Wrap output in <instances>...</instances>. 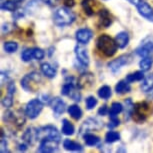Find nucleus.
I'll return each mask as SVG.
<instances>
[{
  "instance_id": "nucleus-1",
  "label": "nucleus",
  "mask_w": 153,
  "mask_h": 153,
  "mask_svg": "<svg viewBox=\"0 0 153 153\" xmlns=\"http://www.w3.org/2000/svg\"><path fill=\"white\" fill-rule=\"evenodd\" d=\"M96 45L98 50L107 57L113 56L116 53L118 48L116 40H114L110 36L106 35V34H102L101 36L98 37Z\"/></svg>"
},
{
  "instance_id": "nucleus-2",
  "label": "nucleus",
  "mask_w": 153,
  "mask_h": 153,
  "mask_svg": "<svg viewBox=\"0 0 153 153\" xmlns=\"http://www.w3.org/2000/svg\"><path fill=\"white\" fill-rule=\"evenodd\" d=\"M75 20V14L66 7H60L55 10L53 14V22L54 24L59 27L68 26L72 24Z\"/></svg>"
},
{
  "instance_id": "nucleus-3",
  "label": "nucleus",
  "mask_w": 153,
  "mask_h": 153,
  "mask_svg": "<svg viewBox=\"0 0 153 153\" xmlns=\"http://www.w3.org/2000/svg\"><path fill=\"white\" fill-rule=\"evenodd\" d=\"M153 112V106L151 103L143 101V102H138L134 104L133 113L132 117L137 123L144 122L149 116H151Z\"/></svg>"
},
{
  "instance_id": "nucleus-4",
  "label": "nucleus",
  "mask_w": 153,
  "mask_h": 153,
  "mask_svg": "<svg viewBox=\"0 0 153 153\" xmlns=\"http://www.w3.org/2000/svg\"><path fill=\"white\" fill-rule=\"evenodd\" d=\"M41 76L38 72H30L21 79V87L27 92H35L41 83Z\"/></svg>"
},
{
  "instance_id": "nucleus-5",
  "label": "nucleus",
  "mask_w": 153,
  "mask_h": 153,
  "mask_svg": "<svg viewBox=\"0 0 153 153\" xmlns=\"http://www.w3.org/2000/svg\"><path fill=\"white\" fill-rule=\"evenodd\" d=\"M36 135L37 140H42L44 138H49V139H53L60 142L61 140V135H60L58 129L55 126L52 125H46L40 128L36 129Z\"/></svg>"
},
{
  "instance_id": "nucleus-6",
  "label": "nucleus",
  "mask_w": 153,
  "mask_h": 153,
  "mask_svg": "<svg viewBox=\"0 0 153 153\" xmlns=\"http://www.w3.org/2000/svg\"><path fill=\"white\" fill-rule=\"evenodd\" d=\"M43 109V102L40 99H32L25 106V115L29 119H35Z\"/></svg>"
},
{
  "instance_id": "nucleus-7",
  "label": "nucleus",
  "mask_w": 153,
  "mask_h": 153,
  "mask_svg": "<svg viewBox=\"0 0 153 153\" xmlns=\"http://www.w3.org/2000/svg\"><path fill=\"white\" fill-rule=\"evenodd\" d=\"M103 127V123L97 118H88L82 123L79 129V134L84 135L91 131H98Z\"/></svg>"
},
{
  "instance_id": "nucleus-8",
  "label": "nucleus",
  "mask_w": 153,
  "mask_h": 153,
  "mask_svg": "<svg viewBox=\"0 0 153 153\" xmlns=\"http://www.w3.org/2000/svg\"><path fill=\"white\" fill-rule=\"evenodd\" d=\"M152 52H153V35H148L141 41L140 45L135 50V53L140 57H147Z\"/></svg>"
},
{
  "instance_id": "nucleus-9",
  "label": "nucleus",
  "mask_w": 153,
  "mask_h": 153,
  "mask_svg": "<svg viewBox=\"0 0 153 153\" xmlns=\"http://www.w3.org/2000/svg\"><path fill=\"white\" fill-rule=\"evenodd\" d=\"M44 56H45V52L43 49L38 48V47H34V48L25 49L21 54V59L24 62H29L33 59L41 60L44 58Z\"/></svg>"
},
{
  "instance_id": "nucleus-10",
  "label": "nucleus",
  "mask_w": 153,
  "mask_h": 153,
  "mask_svg": "<svg viewBox=\"0 0 153 153\" xmlns=\"http://www.w3.org/2000/svg\"><path fill=\"white\" fill-rule=\"evenodd\" d=\"M132 61V56L130 54H124V55L119 56L118 58L112 60L108 63V68L115 73V72L119 71L123 66L129 64Z\"/></svg>"
},
{
  "instance_id": "nucleus-11",
  "label": "nucleus",
  "mask_w": 153,
  "mask_h": 153,
  "mask_svg": "<svg viewBox=\"0 0 153 153\" xmlns=\"http://www.w3.org/2000/svg\"><path fill=\"white\" fill-rule=\"evenodd\" d=\"M59 148V142L53 139L49 138H44L40 140V145L37 151L43 152V153H49V152H56L58 151Z\"/></svg>"
},
{
  "instance_id": "nucleus-12",
  "label": "nucleus",
  "mask_w": 153,
  "mask_h": 153,
  "mask_svg": "<svg viewBox=\"0 0 153 153\" xmlns=\"http://www.w3.org/2000/svg\"><path fill=\"white\" fill-rule=\"evenodd\" d=\"M94 75L90 72L82 73L77 79V87L79 89H89L94 85Z\"/></svg>"
},
{
  "instance_id": "nucleus-13",
  "label": "nucleus",
  "mask_w": 153,
  "mask_h": 153,
  "mask_svg": "<svg viewBox=\"0 0 153 153\" xmlns=\"http://www.w3.org/2000/svg\"><path fill=\"white\" fill-rule=\"evenodd\" d=\"M136 8L138 10V13H139L141 16L144 17L145 19H147L148 21L153 22V9L148 3H146L145 1L140 0V1L136 4Z\"/></svg>"
},
{
  "instance_id": "nucleus-14",
  "label": "nucleus",
  "mask_w": 153,
  "mask_h": 153,
  "mask_svg": "<svg viewBox=\"0 0 153 153\" xmlns=\"http://www.w3.org/2000/svg\"><path fill=\"white\" fill-rule=\"evenodd\" d=\"M75 55H76V58L78 60V62L82 66L86 67V66L89 65V61H90V60H89L88 51L86 48L80 45L75 46Z\"/></svg>"
},
{
  "instance_id": "nucleus-15",
  "label": "nucleus",
  "mask_w": 153,
  "mask_h": 153,
  "mask_svg": "<svg viewBox=\"0 0 153 153\" xmlns=\"http://www.w3.org/2000/svg\"><path fill=\"white\" fill-rule=\"evenodd\" d=\"M92 36H93V32L89 28L78 29L75 33V38H76L77 42L81 43V44H87L91 40Z\"/></svg>"
},
{
  "instance_id": "nucleus-16",
  "label": "nucleus",
  "mask_w": 153,
  "mask_h": 153,
  "mask_svg": "<svg viewBox=\"0 0 153 153\" xmlns=\"http://www.w3.org/2000/svg\"><path fill=\"white\" fill-rule=\"evenodd\" d=\"M15 93V84L10 82L7 86V95L2 99V105L5 108H9L13 105V97Z\"/></svg>"
},
{
  "instance_id": "nucleus-17",
  "label": "nucleus",
  "mask_w": 153,
  "mask_h": 153,
  "mask_svg": "<svg viewBox=\"0 0 153 153\" xmlns=\"http://www.w3.org/2000/svg\"><path fill=\"white\" fill-rule=\"evenodd\" d=\"M50 106H51V108H52L53 112L56 114V116L62 114L63 112L65 111V108H66L65 102L62 99H60L59 97L52 98L50 101Z\"/></svg>"
},
{
  "instance_id": "nucleus-18",
  "label": "nucleus",
  "mask_w": 153,
  "mask_h": 153,
  "mask_svg": "<svg viewBox=\"0 0 153 153\" xmlns=\"http://www.w3.org/2000/svg\"><path fill=\"white\" fill-rule=\"evenodd\" d=\"M112 17L108 10L102 9L99 11V25L103 28H107L111 25Z\"/></svg>"
},
{
  "instance_id": "nucleus-19",
  "label": "nucleus",
  "mask_w": 153,
  "mask_h": 153,
  "mask_svg": "<svg viewBox=\"0 0 153 153\" xmlns=\"http://www.w3.org/2000/svg\"><path fill=\"white\" fill-rule=\"evenodd\" d=\"M37 139V135H36V129L29 127L26 129V131L23 133L22 135V141L24 143H26L27 145H31L34 143V141Z\"/></svg>"
},
{
  "instance_id": "nucleus-20",
  "label": "nucleus",
  "mask_w": 153,
  "mask_h": 153,
  "mask_svg": "<svg viewBox=\"0 0 153 153\" xmlns=\"http://www.w3.org/2000/svg\"><path fill=\"white\" fill-rule=\"evenodd\" d=\"M41 72L43 73L44 76H46L47 78H54L56 76V68L54 67L48 62H45V63H42L41 64Z\"/></svg>"
},
{
  "instance_id": "nucleus-21",
  "label": "nucleus",
  "mask_w": 153,
  "mask_h": 153,
  "mask_svg": "<svg viewBox=\"0 0 153 153\" xmlns=\"http://www.w3.org/2000/svg\"><path fill=\"white\" fill-rule=\"evenodd\" d=\"M115 40H116L118 47L123 49L125 48L129 43V35L126 31H121V32L117 33L115 36Z\"/></svg>"
},
{
  "instance_id": "nucleus-22",
  "label": "nucleus",
  "mask_w": 153,
  "mask_h": 153,
  "mask_svg": "<svg viewBox=\"0 0 153 153\" xmlns=\"http://www.w3.org/2000/svg\"><path fill=\"white\" fill-rule=\"evenodd\" d=\"M141 90L143 92H150L153 89V73L147 74L143 78L140 85Z\"/></svg>"
},
{
  "instance_id": "nucleus-23",
  "label": "nucleus",
  "mask_w": 153,
  "mask_h": 153,
  "mask_svg": "<svg viewBox=\"0 0 153 153\" xmlns=\"http://www.w3.org/2000/svg\"><path fill=\"white\" fill-rule=\"evenodd\" d=\"M63 147L68 151H83V147L81 144L70 139H65L63 141Z\"/></svg>"
},
{
  "instance_id": "nucleus-24",
  "label": "nucleus",
  "mask_w": 153,
  "mask_h": 153,
  "mask_svg": "<svg viewBox=\"0 0 153 153\" xmlns=\"http://www.w3.org/2000/svg\"><path fill=\"white\" fill-rule=\"evenodd\" d=\"M96 0H82L81 5L86 15L92 16L94 14V6L96 4Z\"/></svg>"
},
{
  "instance_id": "nucleus-25",
  "label": "nucleus",
  "mask_w": 153,
  "mask_h": 153,
  "mask_svg": "<svg viewBox=\"0 0 153 153\" xmlns=\"http://www.w3.org/2000/svg\"><path fill=\"white\" fill-rule=\"evenodd\" d=\"M130 90H131V86L126 79L120 80L116 84V86H115V91H116L117 94H120V95L128 93Z\"/></svg>"
},
{
  "instance_id": "nucleus-26",
  "label": "nucleus",
  "mask_w": 153,
  "mask_h": 153,
  "mask_svg": "<svg viewBox=\"0 0 153 153\" xmlns=\"http://www.w3.org/2000/svg\"><path fill=\"white\" fill-rule=\"evenodd\" d=\"M69 115L73 118L75 120H79L80 118L82 117V110L81 108L79 107L78 105L76 104H73V105H70L67 109Z\"/></svg>"
},
{
  "instance_id": "nucleus-27",
  "label": "nucleus",
  "mask_w": 153,
  "mask_h": 153,
  "mask_svg": "<svg viewBox=\"0 0 153 153\" xmlns=\"http://www.w3.org/2000/svg\"><path fill=\"white\" fill-rule=\"evenodd\" d=\"M74 131H75V128H74L73 124L68 119H63L62 120V133L69 136V135H73Z\"/></svg>"
},
{
  "instance_id": "nucleus-28",
  "label": "nucleus",
  "mask_w": 153,
  "mask_h": 153,
  "mask_svg": "<svg viewBox=\"0 0 153 153\" xmlns=\"http://www.w3.org/2000/svg\"><path fill=\"white\" fill-rule=\"evenodd\" d=\"M83 138H84L86 145H88V146H95L100 142V138L96 136V135L91 134V133L84 134L83 135Z\"/></svg>"
},
{
  "instance_id": "nucleus-29",
  "label": "nucleus",
  "mask_w": 153,
  "mask_h": 153,
  "mask_svg": "<svg viewBox=\"0 0 153 153\" xmlns=\"http://www.w3.org/2000/svg\"><path fill=\"white\" fill-rule=\"evenodd\" d=\"M17 2L14 0H5L1 3V10L9 11V12H14L17 8Z\"/></svg>"
},
{
  "instance_id": "nucleus-30",
  "label": "nucleus",
  "mask_w": 153,
  "mask_h": 153,
  "mask_svg": "<svg viewBox=\"0 0 153 153\" xmlns=\"http://www.w3.org/2000/svg\"><path fill=\"white\" fill-rule=\"evenodd\" d=\"M143 72L144 71L141 70V71H136V72H133V73L128 74L126 76V80L129 83L135 82V81H142L143 78L145 77V76H144V74H143Z\"/></svg>"
},
{
  "instance_id": "nucleus-31",
  "label": "nucleus",
  "mask_w": 153,
  "mask_h": 153,
  "mask_svg": "<svg viewBox=\"0 0 153 153\" xmlns=\"http://www.w3.org/2000/svg\"><path fill=\"white\" fill-rule=\"evenodd\" d=\"M122 110H123V105L121 104V103L113 102L110 109H109V116H110V118L116 117L120 112H122Z\"/></svg>"
},
{
  "instance_id": "nucleus-32",
  "label": "nucleus",
  "mask_w": 153,
  "mask_h": 153,
  "mask_svg": "<svg viewBox=\"0 0 153 153\" xmlns=\"http://www.w3.org/2000/svg\"><path fill=\"white\" fill-rule=\"evenodd\" d=\"M124 104H125V120H129L132 116V113H133L134 104L130 98H127Z\"/></svg>"
},
{
  "instance_id": "nucleus-33",
  "label": "nucleus",
  "mask_w": 153,
  "mask_h": 153,
  "mask_svg": "<svg viewBox=\"0 0 153 153\" xmlns=\"http://www.w3.org/2000/svg\"><path fill=\"white\" fill-rule=\"evenodd\" d=\"M153 64V59L151 57H143V59H141L139 62V67L142 71H148Z\"/></svg>"
},
{
  "instance_id": "nucleus-34",
  "label": "nucleus",
  "mask_w": 153,
  "mask_h": 153,
  "mask_svg": "<svg viewBox=\"0 0 153 153\" xmlns=\"http://www.w3.org/2000/svg\"><path fill=\"white\" fill-rule=\"evenodd\" d=\"M98 96H99L101 99L107 100L108 98H110L111 96V88L107 85H104L102 87L99 88L98 90Z\"/></svg>"
},
{
  "instance_id": "nucleus-35",
  "label": "nucleus",
  "mask_w": 153,
  "mask_h": 153,
  "mask_svg": "<svg viewBox=\"0 0 153 153\" xmlns=\"http://www.w3.org/2000/svg\"><path fill=\"white\" fill-rule=\"evenodd\" d=\"M120 139V134L116 131H108L105 135L106 143H114Z\"/></svg>"
},
{
  "instance_id": "nucleus-36",
  "label": "nucleus",
  "mask_w": 153,
  "mask_h": 153,
  "mask_svg": "<svg viewBox=\"0 0 153 153\" xmlns=\"http://www.w3.org/2000/svg\"><path fill=\"white\" fill-rule=\"evenodd\" d=\"M18 49V44L14 41H8L4 43V50L7 53H14Z\"/></svg>"
},
{
  "instance_id": "nucleus-37",
  "label": "nucleus",
  "mask_w": 153,
  "mask_h": 153,
  "mask_svg": "<svg viewBox=\"0 0 153 153\" xmlns=\"http://www.w3.org/2000/svg\"><path fill=\"white\" fill-rule=\"evenodd\" d=\"M85 104H86V108L88 110H91V109H93L97 105V99L94 96H89L86 98Z\"/></svg>"
},
{
  "instance_id": "nucleus-38",
  "label": "nucleus",
  "mask_w": 153,
  "mask_h": 153,
  "mask_svg": "<svg viewBox=\"0 0 153 153\" xmlns=\"http://www.w3.org/2000/svg\"><path fill=\"white\" fill-rule=\"evenodd\" d=\"M77 88H78V87L76 86V87H75L73 90L70 92V94H69L68 97H70L72 100L78 102V101H80V99H81V93L78 91V89H77Z\"/></svg>"
},
{
  "instance_id": "nucleus-39",
  "label": "nucleus",
  "mask_w": 153,
  "mask_h": 153,
  "mask_svg": "<svg viewBox=\"0 0 153 153\" xmlns=\"http://www.w3.org/2000/svg\"><path fill=\"white\" fill-rule=\"evenodd\" d=\"M119 124H120V121L117 117H112V118H110V122L108 123L107 126L109 128H114V127L118 126Z\"/></svg>"
},
{
  "instance_id": "nucleus-40",
  "label": "nucleus",
  "mask_w": 153,
  "mask_h": 153,
  "mask_svg": "<svg viewBox=\"0 0 153 153\" xmlns=\"http://www.w3.org/2000/svg\"><path fill=\"white\" fill-rule=\"evenodd\" d=\"M107 112H108L107 105H103V106H101L99 108V110H98V114H99L100 116H104V115L107 114Z\"/></svg>"
},
{
  "instance_id": "nucleus-41",
  "label": "nucleus",
  "mask_w": 153,
  "mask_h": 153,
  "mask_svg": "<svg viewBox=\"0 0 153 153\" xmlns=\"http://www.w3.org/2000/svg\"><path fill=\"white\" fill-rule=\"evenodd\" d=\"M1 153H4V152H9V150L7 148V142H5L4 138L2 137L1 138Z\"/></svg>"
},
{
  "instance_id": "nucleus-42",
  "label": "nucleus",
  "mask_w": 153,
  "mask_h": 153,
  "mask_svg": "<svg viewBox=\"0 0 153 153\" xmlns=\"http://www.w3.org/2000/svg\"><path fill=\"white\" fill-rule=\"evenodd\" d=\"M62 1L65 6H67V7H72V6H74V4H75V0H62Z\"/></svg>"
},
{
  "instance_id": "nucleus-43",
  "label": "nucleus",
  "mask_w": 153,
  "mask_h": 153,
  "mask_svg": "<svg viewBox=\"0 0 153 153\" xmlns=\"http://www.w3.org/2000/svg\"><path fill=\"white\" fill-rule=\"evenodd\" d=\"M44 3L50 5V6H52V5H55L57 3V0H42Z\"/></svg>"
},
{
  "instance_id": "nucleus-44",
  "label": "nucleus",
  "mask_w": 153,
  "mask_h": 153,
  "mask_svg": "<svg viewBox=\"0 0 153 153\" xmlns=\"http://www.w3.org/2000/svg\"><path fill=\"white\" fill-rule=\"evenodd\" d=\"M127 1L130 2V3H131V4H133V5H136V4L138 3V2L140 1V0H127Z\"/></svg>"
},
{
  "instance_id": "nucleus-45",
  "label": "nucleus",
  "mask_w": 153,
  "mask_h": 153,
  "mask_svg": "<svg viewBox=\"0 0 153 153\" xmlns=\"http://www.w3.org/2000/svg\"><path fill=\"white\" fill-rule=\"evenodd\" d=\"M14 1H16V2H17V3H19V2H22V1H23V0H14Z\"/></svg>"
}]
</instances>
